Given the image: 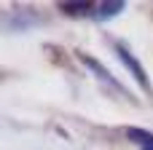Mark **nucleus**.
Instances as JSON below:
<instances>
[{
	"mask_svg": "<svg viewBox=\"0 0 153 150\" xmlns=\"http://www.w3.org/2000/svg\"><path fill=\"white\" fill-rule=\"evenodd\" d=\"M116 54H118V59H121V62H124V64H126V67H129V70L134 72L137 83H140V86H143L145 91H151V83H148V75H145V70H143V67L137 64V59H134V56H132V54H129V51H126L124 46H116Z\"/></svg>",
	"mask_w": 153,
	"mask_h": 150,
	"instance_id": "f257e3e1",
	"label": "nucleus"
},
{
	"mask_svg": "<svg viewBox=\"0 0 153 150\" xmlns=\"http://www.w3.org/2000/svg\"><path fill=\"white\" fill-rule=\"evenodd\" d=\"M94 16L97 19H113L116 13H121L124 11V3L121 0H110V3H100V5H94Z\"/></svg>",
	"mask_w": 153,
	"mask_h": 150,
	"instance_id": "f03ea898",
	"label": "nucleus"
},
{
	"mask_svg": "<svg viewBox=\"0 0 153 150\" xmlns=\"http://www.w3.org/2000/svg\"><path fill=\"white\" fill-rule=\"evenodd\" d=\"M126 134H129V140H134L143 150H153V134L151 132H145V129H129Z\"/></svg>",
	"mask_w": 153,
	"mask_h": 150,
	"instance_id": "7ed1b4c3",
	"label": "nucleus"
},
{
	"mask_svg": "<svg viewBox=\"0 0 153 150\" xmlns=\"http://www.w3.org/2000/svg\"><path fill=\"white\" fill-rule=\"evenodd\" d=\"M59 8H62L65 13H70V16H86V13L94 11L91 3H59Z\"/></svg>",
	"mask_w": 153,
	"mask_h": 150,
	"instance_id": "20e7f679",
	"label": "nucleus"
},
{
	"mask_svg": "<svg viewBox=\"0 0 153 150\" xmlns=\"http://www.w3.org/2000/svg\"><path fill=\"white\" fill-rule=\"evenodd\" d=\"M81 59H83V64H86L89 70H94V72H97V75H100V78H102L105 83H110V86H116V81H113V75H110V72H108V70H105V67H102L100 62H94V59H91V56H86V54H81Z\"/></svg>",
	"mask_w": 153,
	"mask_h": 150,
	"instance_id": "39448f33",
	"label": "nucleus"
}]
</instances>
